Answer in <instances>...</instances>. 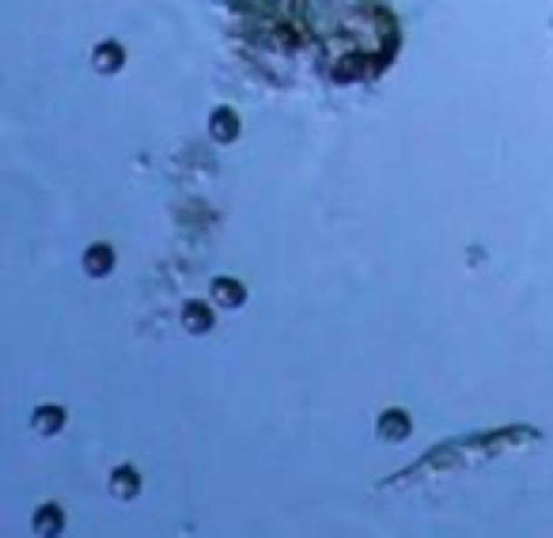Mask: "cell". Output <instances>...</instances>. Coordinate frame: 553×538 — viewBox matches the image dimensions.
I'll use <instances>...</instances> for the list:
<instances>
[{"instance_id": "cell-8", "label": "cell", "mask_w": 553, "mask_h": 538, "mask_svg": "<svg viewBox=\"0 0 553 538\" xmlns=\"http://www.w3.org/2000/svg\"><path fill=\"white\" fill-rule=\"evenodd\" d=\"M137 489H141V478H137L133 466H118L114 474H111V493H114L118 501H133Z\"/></svg>"}, {"instance_id": "cell-4", "label": "cell", "mask_w": 553, "mask_h": 538, "mask_svg": "<svg viewBox=\"0 0 553 538\" xmlns=\"http://www.w3.org/2000/svg\"><path fill=\"white\" fill-rule=\"evenodd\" d=\"M182 327L189 334H209L212 330V308L201 304V299H189V304L182 308Z\"/></svg>"}, {"instance_id": "cell-5", "label": "cell", "mask_w": 553, "mask_h": 538, "mask_svg": "<svg viewBox=\"0 0 553 538\" xmlns=\"http://www.w3.org/2000/svg\"><path fill=\"white\" fill-rule=\"evenodd\" d=\"M212 299H217V308H243L247 289L239 281H231V277H217L212 281Z\"/></svg>"}, {"instance_id": "cell-1", "label": "cell", "mask_w": 553, "mask_h": 538, "mask_svg": "<svg viewBox=\"0 0 553 538\" xmlns=\"http://www.w3.org/2000/svg\"><path fill=\"white\" fill-rule=\"evenodd\" d=\"M209 133H212V141L231 144L239 137V114L231 111V106H217V111L209 114Z\"/></svg>"}, {"instance_id": "cell-6", "label": "cell", "mask_w": 553, "mask_h": 538, "mask_svg": "<svg viewBox=\"0 0 553 538\" xmlns=\"http://www.w3.org/2000/svg\"><path fill=\"white\" fill-rule=\"evenodd\" d=\"M95 69L102 73V76H114V73H121V64H125V50L118 46V42H102V46H95Z\"/></svg>"}, {"instance_id": "cell-2", "label": "cell", "mask_w": 553, "mask_h": 538, "mask_svg": "<svg viewBox=\"0 0 553 538\" xmlns=\"http://www.w3.org/2000/svg\"><path fill=\"white\" fill-rule=\"evenodd\" d=\"M379 440H387V444H402V440H406L410 436V417L406 414H402V410H387V414H379Z\"/></svg>"}, {"instance_id": "cell-7", "label": "cell", "mask_w": 553, "mask_h": 538, "mask_svg": "<svg viewBox=\"0 0 553 538\" xmlns=\"http://www.w3.org/2000/svg\"><path fill=\"white\" fill-rule=\"evenodd\" d=\"M83 269H88L92 277H106V273L114 269V250L106 247V243L88 247V250H83Z\"/></svg>"}, {"instance_id": "cell-9", "label": "cell", "mask_w": 553, "mask_h": 538, "mask_svg": "<svg viewBox=\"0 0 553 538\" xmlns=\"http://www.w3.org/2000/svg\"><path fill=\"white\" fill-rule=\"evenodd\" d=\"M61 527H65V512H61V504H42L34 512V531L38 534H57Z\"/></svg>"}, {"instance_id": "cell-3", "label": "cell", "mask_w": 553, "mask_h": 538, "mask_svg": "<svg viewBox=\"0 0 553 538\" xmlns=\"http://www.w3.org/2000/svg\"><path fill=\"white\" fill-rule=\"evenodd\" d=\"M31 428L38 436H57L61 428H65V410H61V406H42L31 417Z\"/></svg>"}]
</instances>
